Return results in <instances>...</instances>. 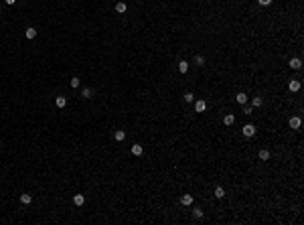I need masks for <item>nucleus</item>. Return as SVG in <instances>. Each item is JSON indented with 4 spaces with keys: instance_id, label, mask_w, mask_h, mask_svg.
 <instances>
[{
    "instance_id": "1",
    "label": "nucleus",
    "mask_w": 304,
    "mask_h": 225,
    "mask_svg": "<svg viewBox=\"0 0 304 225\" xmlns=\"http://www.w3.org/2000/svg\"><path fill=\"white\" fill-rule=\"evenodd\" d=\"M253 134H256V126H253V124H245V126H243V136L251 138Z\"/></svg>"
},
{
    "instance_id": "2",
    "label": "nucleus",
    "mask_w": 304,
    "mask_h": 225,
    "mask_svg": "<svg viewBox=\"0 0 304 225\" xmlns=\"http://www.w3.org/2000/svg\"><path fill=\"white\" fill-rule=\"evenodd\" d=\"M235 99H237V103H241V106H245V103H247V96H245L243 91H239V93H237Z\"/></svg>"
},
{
    "instance_id": "3",
    "label": "nucleus",
    "mask_w": 304,
    "mask_h": 225,
    "mask_svg": "<svg viewBox=\"0 0 304 225\" xmlns=\"http://www.w3.org/2000/svg\"><path fill=\"white\" fill-rule=\"evenodd\" d=\"M290 67L292 69H300V67H302V63H300L298 57H292V59H290Z\"/></svg>"
},
{
    "instance_id": "4",
    "label": "nucleus",
    "mask_w": 304,
    "mask_h": 225,
    "mask_svg": "<svg viewBox=\"0 0 304 225\" xmlns=\"http://www.w3.org/2000/svg\"><path fill=\"white\" fill-rule=\"evenodd\" d=\"M288 124H290V128L296 130V128H300V124H302V122H300V118L294 116V118H290V122H288Z\"/></svg>"
},
{
    "instance_id": "5",
    "label": "nucleus",
    "mask_w": 304,
    "mask_h": 225,
    "mask_svg": "<svg viewBox=\"0 0 304 225\" xmlns=\"http://www.w3.org/2000/svg\"><path fill=\"white\" fill-rule=\"evenodd\" d=\"M205 108H207V103L203 102V99H199V102H195V109L201 114V112H205Z\"/></svg>"
},
{
    "instance_id": "6",
    "label": "nucleus",
    "mask_w": 304,
    "mask_h": 225,
    "mask_svg": "<svg viewBox=\"0 0 304 225\" xmlns=\"http://www.w3.org/2000/svg\"><path fill=\"white\" fill-rule=\"evenodd\" d=\"M288 89H290V91H298V89H300V81H296V79H292V81L288 83Z\"/></svg>"
},
{
    "instance_id": "7",
    "label": "nucleus",
    "mask_w": 304,
    "mask_h": 225,
    "mask_svg": "<svg viewBox=\"0 0 304 225\" xmlns=\"http://www.w3.org/2000/svg\"><path fill=\"white\" fill-rule=\"evenodd\" d=\"M55 103H57V108H65V106H67V97L59 96L57 99H55Z\"/></svg>"
},
{
    "instance_id": "8",
    "label": "nucleus",
    "mask_w": 304,
    "mask_h": 225,
    "mask_svg": "<svg viewBox=\"0 0 304 225\" xmlns=\"http://www.w3.org/2000/svg\"><path fill=\"white\" fill-rule=\"evenodd\" d=\"M114 138L118 140V142H122V140L126 138V132H124V130H116V132H114Z\"/></svg>"
},
{
    "instance_id": "9",
    "label": "nucleus",
    "mask_w": 304,
    "mask_h": 225,
    "mask_svg": "<svg viewBox=\"0 0 304 225\" xmlns=\"http://www.w3.org/2000/svg\"><path fill=\"white\" fill-rule=\"evenodd\" d=\"M233 122H235V116H233V114H227V116L223 118V124H225V126H231Z\"/></svg>"
},
{
    "instance_id": "10",
    "label": "nucleus",
    "mask_w": 304,
    "mask_h": 225,
    "mask_svg": "<svg viewBox=\"0 0 304 225\" xmlns=\"http://www.w3.org/2000/svg\"><path fill=\"white\" fill-rule=\"evenodd\" d=\"M142 152H144V148H142L140 144H134V146H132V154H134V156H140Z\"/></svg>"
},
{
    "instance_id": "11",
    "label": "nucleus",
    "mask_w": 304,
    "mask_h": 225,
    "mask_svg": "<svg viewBox=\"0 0 304 225\" xmlns=\"http://www.w3.org/2000/svg\"><path fill=\"white\" fill-rule=\"evenodd\" d=\"M73 203L77 205V207H81V205L85 203V197H83V195H75V197H73Z\"/></svg>"
},
{
    "instance_id": "12",
    "label": "nucleus",
    "mask_w": 304,
    "mask_h": 225,
    "mask_svg": "<svg viewBox=\"0 0 304 225\" xmlns=\"http://www.w3.org/2000/svg\"><path fill=\"white\" fill-rule=\"evenodd\" d=\"M178 71H181V73H187V71H189V63L187 61H178Z\"/></svg>"
},
{
    "instance_id": "13",
    "label": "nucleus",
    "mask_w": 304,
    "mask_h": 225,
    "mask_svg": "<svg viewBox=\"0 0 304 225\" xmlns=\"http://www.w3.org/2000/svg\"><path fill=\"white\" fill-rule=\"evenodd\" d=\"M181 203H182V205H191V203H193V195H182V197H181Z\"/></svg>"
},
{
    "instance_id": "14",
    "label": "nucleus",
    "mask_w": 304,
    "mask_h": 225,
    "mask_svg": "<svg viewBox=\"0 0 304 225\" xmlns=\"http://www.w3.org/2000/svg\"><path fill=\"white\" fill-rule=\"evenodd\" d=\"M215 197H217V199H223V197H225V189H223V187H215Z\"/></svg>"
},
{
    "instance_id": "15",
    "label": "nucleus",
    "mask_w": 304,
    "mask_h": 225,
    "mask_svg": "<svg viewBox=\"0 0 304 225\" xmlns=\"http://www.w3.org/2000/svg\"><path fill=\"white\" fill-rule=\"evenodd\" d=\"M81 96L85 97V99H89V97L93 96V89H91V87H85V89H83V91H81Z\"/></svg>"
},
{
    "instance_id": "16",
    "label": "nucleus",
    "mask_w": 304,
    "mask_h": 225,
    "mask_svg": "<svg viewBox=\"0 0 304 225\" xmlns=\"http://www.w3.org/2000/svg\"><path fill=\"white\" fill-rule=\"evenodd\" d=\"M25 34H27V39H34V37H37V31L31 27V28H27V31H25Z\"/></svg>"
},
{
    "instance_id": "17",
    "label": "nucleus",
    "mask_w": 304,
    "mask_h": 225,
    "mask_svg": "<svg viewBox=\"0 0 304 225\" xmlns=\"http://www.w3.org/2000/svg\"><path fill=\"white\" fill-rule=\"evenodd\" d=\"M126 8H128V6H126V4H124V2H118V4H116V12H126Z\"/></svg>"
},
{
    "instance_id": "18",
    "label": "nucleus",
    "mask_w": 304,
    "mask_h": 225,
    "mask_svg": "<svg viewBox=\"0 0 304 225\" xmlns=\"http://www.w3.org/2000/svg\"><path fill=\"white\" fill-rule=\"evenodd\" d=\"M20 201H22V203H25V205H28V203H33V197H31V195H27V193H25V195H20Z\"/></svg>"
},
{
    "instance_id": "19",
    "label": "nucleus",
    "mask_w": 304,
    "mask_h": 225,
    "mask_svg": "<svg viewBox=\"0 0 304 225\" xmlns=\"http://www.w3.org/2000/svg\"><path fill=\"white\" fill-rule=\"evenodd\" d=\"M182 99H185L187 103H193V102H195V96H193V93H185V96H182Z\"/></svg>"
},
{
    "instance_id": "20",
    "label": "nucleus",
    "mask_w": 304,
    "mask_h": 225,
    "mask_svg": "<svg viewBox=\"0 0 304 225\" xmlns=\"http://www.w3.org/2000/svg\"><path fill=\"white\" fill-rule=\"evenodd\" d=\"M260 158H262V160H268V158H270V150H260Z\"/></svg>"
},
{
    "instance_id": "21",
    "label": "nucleus",
    "mask_w": 304,
    "mask_h": 225,
    "mask_svg": "<svg viewBox=\"0 0 304 225\" xmlns=\"http://www.w3.org/2000/svg\"><path fill=\"white\" fill-rule=\"evenodd\" d=\"M251 103H253V108H260V106L263 103V99H262V97H253V102H251Z\"/></svg>"
},
{
    "instance_id": "22",
    "label": "nucleus",
    "mask_w": 304,
    "mask_h": 225,
    "mask_svg": "<svg viewBox=\"0 0 304 225\" xmlns=\"http://www.w3.org/2000/svg\"><path fill=\"white\" fill-rule=\"evenodd\" d=\"M79 77H73V79H71V87H79Z\"/></svg>"
},
{
    "instance_id": "23",
    "label": "nucleus",
    "mask_w": 304,
    "mask_h": 225,
    "mask_svg": "<svg viewBox=\"0 0 304 225\" xmlns=\"http://www.w3.org/2000/svg\"><path fill=\"white\" fill-rule=\"evenodd\" d=\"M193 215H195V219H201V217H203V211H201V209H195V211H193Z\"/></svg>"
},
{
    "instance_id": "24",
    "label": "nucleus",
    "mask_w": 304,
    "mask_h": 225,
    "mask_svg": "<svg viewBox=\"0 0 304 225\" xmlns=\"http://www.w3.org/2000/svg\"><path fill=\"white\" fill-rule=\"evenodd\" d=\"M195 63H197V65H203V63H205V59H203L201 55H197V57H195Z\"/></svg>"
},
{
    "instance_id": "25",
    "label": "nucleus",
    "mask_w": 304,
    "mask_h": 225,
    "mask_svg": "<svg viewBox=\"0 0 304 225\" xmlns=\"http://www.w3.org/2000/svg\"><path fill=\"white\" fill-rule=\"evenodd\" d=\"M257 2H260L262 6H268V4H272V0H257Z\"/></svg>"
},
{
    "instance_id": "26",
    "label": "nucleus",
    "mask_w": 304,
    "mask_h": 225,
    "mask_svg": "<svg viewBox=\"0 0 304 225\" xmlns=\"http://www.w3.org/2000/svg\"><path fill=\"white\" fill-rule=\"evenodd\" d=\"M4 2H6V4H14V2H16V0H4Z\"/></svg>"
}]
</instances>
